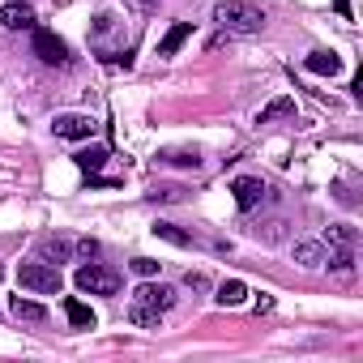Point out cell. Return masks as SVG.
<instances>
[{"instance_id": "obj_14", "label": "cell", "mask_w": 363, "mask_h": 363, "mask_svg": "<svg viewBox=\"0 0 363 363\" xmlns=\"http://www.w3.org/2000/svg\"><path fill=\"white\" fill-rule=\"evenodd\" d=\"M9 312L18 316V320H48V308L43 303H35V299H9Z\"/></svg>"}, {"instance_id": "obj_7", "label": "cell", "mask_w": 363, "mask_h": 363, "mask_svg": "<svg viewBox=\"0 0 363 363\" xmlns=\"http://www.w3.org/2000/svg\"><path fill=\"white\" fill-rule=\"evenodd\" d=\"M35 56L43 65H69V43L56 30H35Z\"/></svg>"}, {"instance_id": "obj_17", "label": "cell", "mask_w": 363, "mask_h": 363, "mask_svg": "<svg viewBox=\"0 0 363 363\" xmlns=\"http://www.w3.org/2000/svg\"><path fill=\"white\" fill-rule=\"evenodd\" d=\"M158 158L171 162V167H201V154L197 150H162Z\"/></svg>"}, {"instance_id": "obj_18", "label": "cell", "mask_w": 363, "mask_h": 363, "mask_svg": "<svg viewBox=\"0 0 363 363\" xmlns=\"http://www.w3.org/2000/svg\"><path fill=\"white\" fill-rule=\"evenodd\" d=\"M73 158H77L82 171H99V167L107 162V150H103V145H90V150H82V154H73Z\"/></svg>"}, {"instance_id": "obj_1", "label": "cell", "mask_w": 363, "mask_h": 363, "mask_svg": "<svg viewBox=\"0 0 363 363\" xmlns=\"http://www.w3.org/2000/svg\"><path fill=\"white\" fill-rule=\"evenodd\" d=\"M175 286H162V282H141L133 291V308H128V320L141 325V329H158V320L175 308Z\"/></svg>"}, {"instance_id": "obj_19", "label": "cell", "mask_w": 363, "mask_h": 363, "mask_svg": "<svg viewBox=\"0 0 363 363\" xmlns=\"http://www.w3.org/2000/svg\"><path fill=\"white\" fill-rule=\"evenodd\" d=\"M154 235H158V240H167V244H179V248H184V244H189V235H184V231H179L175 223H158V227H154Z\"/></svg>"}, {"instance_id": "obj_15", "label": "cell", "mask_w": 363, "mask_h": 363, "mask_svg": "<svg viewBox=\"0 0 363 363\" xmlns=\"http://www.w3.org/2000/svg\"><path fill=\"white\" fill-rule=\"evenodd\" d=\"M244 299H248V286H244L240 278H231V282L218 286V303H223V308H240Z\"/></svg>"}, {"instance_id": "obj_13", "label": "cell", "mask_w": 363, "mask_h": 363, "mask_svg": "<svg viewBox=\"0 0 363 363\" xmlns=\"http://www.w3.org/2000/svg\"><path fill=\"white\" fill-rule=\"evenodd\" d=\"M295 116V99H274L269 107L257 111V124H274V120H291Z\"/></svg>"}, {"instance_id": "obj_11", "label": "cell", "mask_w": 363, "mask_h": 363, "mask_svg": "<svg viewBox=\"0 0 363 363\" xmlns=\"http://www.w3.org/2000/svg\"><path fill=\"white\" fill-rule=\"evenodd\" d=\"M189 35H193V26H189V22H175V26L162 35V43H158V56H175L179 48L189 43Z\"/></svg>"}, {"instance_id": "obj_9", "label": "cell", "mask_w": 363, "mask_h": 363, "mask_svg": "<svg viewBox=\"0 0 363 363\" xmlns=\"http://www.w3.org/2000/svg\"><path fill=\"white\" fill-rule=\"evenodd\" d=\"M0 26L5 30H30L35 26V9L26 5V0H9V5L0 9Z\"/></svg>"}, {"instance_id": "obj_22", "label": "cell", "mask_w": 363, "mask_h": 363, "mask_svg": "<svg viewBox=\"0 0 363 363\" xmlns=\"http://www.w3.org/2000/svg\"><path fill=\"white\" fill-rule=\"evenodd\" d=\"M141 5H150V0H141Z\"/></svg>"}, {"instance_id": "obj_21", "label": "cell", "mask_w": 363, "mask_h": 363, "mask_svg": "<svg viewBox=\"0 0 363 363\" xmlns=\"http://www.w3.org/2000/svg\"><path fill=\"white\" fill-rule=\"evenodd\" d=\"M133 269H137L141 278H154V274H158V261H150V257H137V261H133Z\"/></svg>"}, {"instance_id": "obj_8", "label": "cell", "mask_w": 363, "mask_h": 363, "mask_svg": "<svg viewBox=\"0 0 363 363\" xmlns=\"http://www.w3.org/2000/svg\"><path fill=\"white\" fill-rule=\"evenodd\" d=\"M265 193H269V189L261 184L257 175H240L235 184H231V197H235V206H240L244 214H248V210H257V206L265 201Z\"/></svg>"}, {"instance_id": "obj_12", "label": "cell", "mask_w": 363, "mask_h": 363, "mask_svg": "<svg viewBox=\"0 0 363 363\" xmlns=\"http://www.w3.org/2000/svg\"><path fill=\"white\" fill-rule=\"evenodd\" d=\"M303 65H308V73H320V77H333V73H342V60H337L333 52H312Z\"/></svg>"}, {"instance_id": "obj_16", "label": "cell", "mask_w": 363, "mask_h": 363, "mask_svg": "<svg viewBox=\"0 0 363 363\" xmlns=\"http://www.w3.org/2000/svg\"><path fill=\"white\" fill-rule=\"evenodd\" d=\"M65 312H69V325H73V329H94V312H90L82 299H69Z\"/></svg>"}, {"instance_id": "obj_4", "label": "cell", "mask_w": 363, "mask_h": 363, "mask_svg": "<svg viewBox=\"0 0 363 363\" xmlns=\"http://www.w3.org/2000/svg\"><path fill=\"white\" fill-rule=\"evenodd\" d=\"M99 252V244L94 240H73V235H48L43 244H39V257L43 261H69V257H94Z\"/></svg>"}, {"instance_id": "obj_20", "label": "cell", "mask_w": 363, "mask_h": 363, "mask_svg": "<svg viewBox=\"0 0 363 363\" xmlns=\"http://www.w3.org/2000/svg\"><path fill=\"white\" fill-rule=\"evenodd\" d=\"M329 244H337V248H354V227H346V223L329 227Z\"/></svg>"}, {"instance_id": "obj_10", "label": "cell", "mask_w": 363, "mask_h": 363, "mask_svg": "<svg viewBox=\"0 0 363 363\" xmlns=\"http://www.w3.org/2000/svg\"><path fill=\"white\" fill-rule=\"evenodd\" d=\"M295 261H299L303 269H320V265L329 261V252H325V244H316V240H303V244H295Z\"/></svg>"}, {"instance_id": "obj_3", "label": "cell", "mask_w": 363, "mask_h": 363, "mask_svg": "<svg viewBox=\"0 0 363 363\" xmlns=\"http://www.w3.org/2000/svg\"><path fill=\"white\" fill-rule=\"evenodd\" d=\"M18 286H26L35 295H60L65 278L52 261H26V265H18Z\"/></svg>"}, {"instance_id": "obj_6", "label": "cell", "mask_w": 363, "mask_h": 363, "mask_svg": "<svg viewBox=\"0 0 363 363\" xmlns=\"http://www.w3.org/2000/svg\"><path fill=\"white\" fill-rule=\"evenodd\" d=\"M56 137H65V141H90L94 137V128H99V120L94 116H82V111H65V116H56Z\"/></svg>"}, {"instance_id": "obj_2", "label": "cell", "mask_w": 363, "mask_h": 363, "mask_svg": "<svg viewBox=\"0 0 363 363\" xmlns=\"http://www.w3.org/2000/svg\"><path fill=\"white\" fill-rule=\"evenodd\" d=\"M214 22L231 35H261L265 26V13L257 5H244V0H218L214 5Z\"/></svg>"}, {"instance_id": "obj_5", "label": "cell", "mask_w": 363, "mask_h": 363, "mask_svg": "<svg viewBox=\"0 0 363 363\" xmlns=\"http://www.w3.org/2000/svg\"><path fill=\"white\" fill-rule=\"evenodd\" d=\"M77 291H86V295H120V274L111 269V265H82L77 269Z\"/></svg>"}]
</instances>
